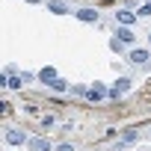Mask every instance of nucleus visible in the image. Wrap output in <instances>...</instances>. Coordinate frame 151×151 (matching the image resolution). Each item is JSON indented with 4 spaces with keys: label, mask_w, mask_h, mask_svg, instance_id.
Listing matches in <instances>:
<instances>
[{
    "label": "nucleus",
    "mask_w": 151,
    "mask_h": 151,
    "mask_svg": "<svg viewBox=\"0 0 151 151\" xmlns=\"http://www.w3.org/2000/svg\"><path fill=\"white\" fill-rule=\"evenodd\" d=\"M27 145H30V148H33V151H50V148H53V145H50V142H47V139H30V142H27Z\"/></svg>",
    "instance_id": "9b49d317"
},
{
    "label": "nucleus",
    "mask_w": 151,
    "mask_h": 151,
    "mask_svg": "<svg viewBox=\"0 0 151 151\" xmlns=\"http://www.w3.org/2000/svg\"><path fill=\"white\" fill-rule=\"evenodd\" d=\"M116 36H119V39H122L124 45H133V42H136V33H133V30H130L127 24H122V27L116 30Z\"/></svg>",
    "instance_id": "0eeeda50"
},
{
    "label": "nucleus",
    "mask_w": 151,
    "mask_h": 151,
    "mask_svg": "<svg viewBox=\"0 0 151 151\" xmlns=\"http://www.w3.org/2000/svg\"><path fill=\"white\" fill-rule=\"evenodd\" d=\"M136 18H139V15L130 12V9H119V12H116V24H127V27H133Z\"/></svg>",
    "instance_id": "423d86ee"
},
{
    "label": "nucleus",
    "mask_w": 151,
    "mask_h": 151,
    "mask_svg": "<svg viewBox=\"0 0 151 151\" xmlns=\"http://www.w3.org/2000/svg\"><path fill=\"white\" fill-rule=\"evenodd\" d=\"M27 133L18 130V127H6V145H27Z\"/></svg>",
    "instance_id": "f257e3e1"
},
{
    "label": "nucleus",
    "mask_w": 151,
    "mask_h": 151,
    "mask_svg": "<svg viewBox=\"0 0 151 151\" xmlns=\"http://www.w3.org/2000/svg\"><path fill=\"white\" fill-rule=\"evenodd\" d=\"M24 86V77L18 71H9V80H6V89H21Z\"/></svg>",
    "instance_id": "9d476101"
},
{
    "label": "nucleus",
    "mask_w": 151,
    "mask_h": 151,
    "mask_svg": "<svg viewBox=\"0 0 151 151\" xmlns=\"http://www.w3.org/2000/svg\"><path fill=\"white\" fill-rule=\"evenodd\" d=\"M47 12H53V15H68V3H65V0H50V3H47Z\"/></svg>",
    "instance_id": "6e6552de"
},
{
    "label": "nucleus",
    "mask_w": 151,
    "mask_h": 151,
    "mask_svg": "<svg viewBox=\"0 0 151 151\" xmlns=\"http://www.w3.org/2000/svg\"><path fill=\"white\" fill-rule=\"evenodd\" d=\"M130 142H136V130H124V136H122V145H130Z\"/></svg>",
    "instance_id": "ddd939ff"
},
{
    "label": "nucleus",
    "mask_w": 151,
    "mask_h": 151,
    "mask_svg": "<svg viewBox=\"0 0 151 151\" xmlns=\"http://www.w3.org/2000/svg\"><path fill=\"white\" fill-rule=\"evenodd\" d=\"M136 15H139V18H148V15H151V3H142V9H139Z\"/></svg>",
    "instance_id": "4468645a"
},
{
    "label": "nucleus",
    "mask_w": 151,
    "mask_h": 151,
    "mask_svg": "<svg viewBox=\"0 0 151 151\" xmlns=\"http://www.w3.org/2000/svg\"><path fill=\"white\" fill-rule=\"evenodd\" d=\"M24 3H30V6H39V3H42V0H24Z\"/></svg>",
    "instance_id": "2eb2a0df"
},
{
    "label": "nucleus",
    "mask_w": 151,
    "mask_h": 151,
    "mask_svg": "<svg viewBox=\"0 0 151 151\" xmlns=\"http://www.w3.org/2000/svg\"><path fill=\"white\" fill-rule=\"evenodd\" d=\"M127 89H130V80H127V77H119V80H116V86L110 89V98L116 101V98H122V95H124Z\"/></svg>",
    "instance_id": "20e7f679"
},
{
    "label": "nucleus",
    "mask_w": 151,
    "mask_h": 151,
    "mask_svg": "<svg viewBox=\"0 0 151 151\" xmlns=\"http://www.w3.org/2000/svg\"><path fill=\"white\" fill-rule=\"evenodd\" d=\"M86 98H89V101H104V98H110V89H107L104 83H98V80H95V86H89Z\"/></svg>",
    "instance_id": "f03ea898"
},
{
    "label": "nucleus",
    "mask_w": 151,
    "mask_h": 151,
    "mask_svg": "<svg viewBox=\"0 0 151 151\" xmlns=\"http://www.w3.org/2000/svg\"><path fill=\"white\" fill-rule=\"evenodd\" d=\"M74 15H77V21H83V24H98V12L95 9H77V12H74Z\"/></svg>",
    "instance_id": "39448f33"
},
{
    "label": "nucleus",
    "mask_w": 151,
    "mask_h": 151,
    "mask_svg": "<svg viewBox=\"0 0 151 151\" xmlns=\"http://www.w3.org/2000/svg\"><path fill=\"white\" fill-rule=\"evenodd\" d=\"M148 59H151V50H145V47L130 50V62H133V65H148Z\"/></svg>",
    "instance_id": "7ed1b4c3"
},
{
    "label": "nucleus",
    "mask_w": 151,
    "mask_h": 151,
    "mask_svg": "<svg viewBox=\"0 0 151 151\" xmlns=\"http://www.w3.org/2000/svg\"><path fill=\"white\" fill-rule=\"evenodd\" d=\"M148 3H151V0H148Z\"/></svg>",
    "instance_id": "f3484780"
},
{
    "label": "nucleus",
    "mask_w": 151,
    "mask_h": 151,
    "mask_svg": "<svg viewBox=\"0 0 151 151\" xmlns=\"http://www.w3.org/2000/svg\"><path fill=\"white\" fill-rule=\"evenodd\" d=\"M148 45H151V33H148Z\"/></svg>",
    "instance_id": "dca6fc26"
},
{
    "label": "nucleus",
    "mask_w": 151,
    "mask_h": 151,
    "mask_svg": "<svg viewBox=\"0 0 151 151\" xmlns=\"http://www.w3.org/2000/svg\"><path fill=\"white\" fill-rule=\"evenodd\" d=\"M47 86H50V89H53V92H65V89H68V83H65V80H62V77H53V80H50V83H47Z\"/></svg>",
    "instance_id": "f8f14e48"
},
{
    "label": "nucleus",
    "mask_w": 151,
    "mask_h": 151,
    "mask_svg": "<svg viewBox=\"0 0 151 151\" xmlns=\"http://www.w3.org/2000/svg\"><path fill=\"white\" fill-rule=\"evenodd\" d=\"M53 77H59V74H56V68H53V65H45V68L39 71V80H42V83H50Z\"/></svg>",
    "instance_id": "1a4fd4ad"
}]
</instances>
